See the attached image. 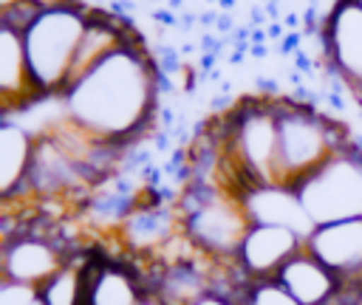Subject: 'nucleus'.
<instances>
[{
	"label": "nucleus",
	"mask_w": 362,
	"mask_h": 305,
	"mask_svg": "<svg viewBox=\"0 0 362 305\" xmlns=\"http://www.w3.org/2000/svg\"><path fill=\"white\" fill-rule=\"evenodd\" d=\"M305 249L320 257L348 288L362 285V217L314 226Z\"/></svg>",
	"instance_id": "nucleus-10"
},
{
	"label": "nucleus",
	"mask_w": 362,
	"mask_h": 305,
	"mask_svg": "<svg viewBox=\"0 0 362 305\" xmlns=\"http://www.w3.org/2000/svg\"><path fill=\"white\" fill-rule=\"evenodd\" d=\"M178 6H184V0H167V8H173V11H175Z\"/></svg>",
	"instance_id": "nucleus-24"
},
{
	"label": "nucleus",
	"mask_w": 362,
	"mask_h": 305,
	"mask_svg": "<svg viewBox=\"0 0 362 305\" xmlns=\"http://www.w3.org/2000/svg\"><path fill=\"white\" fill-rule=\"evenodd\" d=\"M243 203L249 209L252 223H274V226H288L297 234L308 237L314 232L311 217L305 215L297 189L283 186V184H255L243 189Z\"/></svg>",
	"instance_id": "nucleus-14"
},
{
	"label": "nucleus",
	"mask_w": 362,
	"mask_h": 305,
	"mask_svg": "<svg viewBox=\"0 0 362 305\" xmlns=\"http://www.w3.org/2000/svg\"><path fill=\"white\" fill-rule=\"evenodd\" d=\"M181 209V223L187 240L209 260L229 263L252 229L249 209L243 198L226 186L187 181L175 198Z\"/></svg>",
	"instance_id": "nucleus-3"
},
{
	"label": "nucleus",
	"mask_w": 362,
	"mask_h": 305,
	"mask_svg": "<svg viewBox=\"0 0 362 305\" xmlns=\"http://www.w3.org/2000/svg\"><path fill=\"white\" fill-rule=\"evenodd\" d=\"M240 305H300L280 280H249Z\"/></svg>",
	"instance_id": "nucleus-17"
},
{
	"label": "nucleus",
	"mask_w": 362,
	"mask_h": 305,
	"mask_svg": "<svg viewBox=\"0 0 362 305\" xmlns=\"http://www.w3.org/2000/svg\"><path fill=\"white\" fill-rule=\"evenodd\" d=\"M37 133L14 119H3L0 124V192L3 201H11L23 192L31 161H34Z\"/></svg>",
	"instance_id": "nucleus-15"
},
{
	"label": "nucleus",
	"mask_w": 362,
	"mask_h": 305,
	"mask_svg": "<svg viewBox=\"0 0 362 305\" xmlns=\"http://www.w3.org/2000/svg\"><path fill=\"white\" fill-rule=\"evenodd\" d=\"M303 249L305 237L294 229L274 223H252L235 260L249 280H274L280 268Z\"/></svg>",
	"instance_id": "nucleus-9"
},
{
	"label": "nucleus",
	"mask_w": 362,
	"mask_h": 305,
	"mask_svg": "<svg viewBox=\"0 0 362 305\" xmlns=\"http://www.w3.org/2000/svg\"><path fill=\"white\" fill-rule=\"evenodd\" d=\"M223 147L243 186L280 184V127L274 96L243 99L221 121Z\"/></svg>",
	"instance_id": "nucleus-5"
},
{
	"label": "nucleus",
	"mask_w": 362,
	"mask_h": 305,
	"mask_svg": "<svg viewBox=\"0 0 362 305\" xmlns=\"http://www.w3.org/2000/svg\"><path fill=\"white\" fill-rule=\"evenodd\" d=\"M263 3H280V0H263Z\"/></svg>",
	"instance_id": "nucleus-25"
},
{
	"label": "nucleus",
	"mask_w": 362,
	"mask_h": 305,
	"mask_svg": "<svg viewBox=\"0 0 362 305\" xmlns=\"http://www.w3.org/2000/svg\"><path fill=\"white\" fill-rule=\"evenodd\" d=\"M147 299L150 291L139 268L124 260L90 254L85 305H147Z\"/></svg>",
	"instance_id": "nucleus-11"
},
{
	"label": "nucleus",
	"mask_w": 362,
	"mask_h": 305,
	"mask_svg": "<svg viewBox=\"0 0 362 305\" xmlns=\"http://www.w3.org/2000/svg\"><path fill=\"white\" fill-rule=\"evenodd\" d=\"M274 280H280L300 305H334L345 291V282L308 249L297 251Z\"/></svg>",
	"instance_id": "nucleus-13"
},
{
	"label": "nucleus",
	"mask_w": 362,
	"mask_h": 305,
	"mask_svg": "<svg viewBox=\"0 0 362 305\" xmlns=\"http://www.w3.org/2000/svg\"><path fill=\"white\" fill-rule=\"evenodd\" d=\"M356 3H359V6H362V0H356Z\"/></svg>",
	"instance_id": "nucleus-27"
},
{
	"label": "nucleus",
	"mask_w": 362,
	"mask_h": 305,
	"mask_svg": "<svg viewBox=\"0 0 362 305\" xmlns=\"http://www.w3.org/2000/svg\"><path fill=\"white\" fill-rule=\"evenodd\" d=\"M345 294H348V285H345V291H342L339 302H334V305H356V302H359V299H345Z\"/></svg>",
	"instance_id": "nucleus-22"
},
{
	"label": "nucleus",
	"mask_w": 362,
	"mask_h": 305,
	"mask_svg": "<svg viewBox=\"0 0 362 305\" xmlns=\"http://www.w3.org/2000/svg\"><path fill=\"white\" fill-rule=\"evenodd\" d=\"M88 260L90 251H74V257L31 297L37 305H85L88 297Z\"/></svg>",
	"instance_id": "nucleus-16"
},
{
	"label": "nucleus",
	"mask_w": 362,
	"mask_h": 305,
	"mask_svg": "<svg viewBox=\"0 0 362 305\" xmlns=\"http://www.w3.org/2000/svg\"><path fill=\"white\" fill-rule=\"evenodd\" d=\"M328 45V68L345 88L362 85V6L356 0H337L322 20Z\"/></svg>",
	"instance_id": "nucleus-8"
},
{
	"label": "nucleus",
	"mask_w": 362,
	"mask_h": 305,
	"mask_svg": "<svg viewBox=\"0 0 362 305\" xmlns=\"http://www.w3.org/2000/svg\"><path fill=\"white\" fill-rule=\"evenodd\" d=\"M88 20L90 8L79 0H45L42 11L23 31L28 68L42 99L65 93Z\"/></svg>",
	"instance_id": "nucleus-2"
},
{
	"label": "nucleus",
	"mask_w": 362,
	"mask_h": 305,
	"mask_svg": "<svg viewBox=\"0 0 362 305\" xmlns=\"http://www.w3.org/2000/svg\"><path fill=\"white\" fill-rule=\"evenodd\" d=\"M40 99L42 96H40L31 68H28L23 34L8 25H0V107H3V119H11L17 110H25Z\"/></svg>",
	"instance_id": "nucleus-12"
},
{
	"label": "nucleus",
	"mask_w": 362,
	"mask_h": 305,
	"mask_svg": "<svg viewBox=\"0 0 362 305\" xmlns=\"http://www.w3.org/2000/svg\"><path fill=\"white\" fill-rule=\"evenodd\" d=\"M192 305H240V297L226 294V291H218V288H209V291L201 294Z\"/></svg>",
	"instance_id": "nucleus-18"
},
{
	"label": "nucleus",
	"mask_w": 362,
	"mask_h": 305,
	"mask_svg": "<svg viewBox=\"0 0 362 305\" xmlns=\"http://www.w3.org/2000/svg\"><path fill=\"white\" fill-rule=\"evenodd\" d=\"M209 3H218V0H209Z\"/></svg>",
	"instance_id": "nucleus-26"
},
{
	"label": "nucleus",
	"mask_w": 362,
	"mask_h": 305,
	"mask_svg": "<svg viewBox=\"0 0 362 305\" xmlns=\"http://www.w3.org/2000/svg\"><path fill=\"white\" fill-rule=\"evenodd\" d=\"M283 25H286V31H300L303 17L297 11H288V14H283Z\"/></svg>",
	"instance_id": "nucleus-20"
},
{
	"label": "nucleus",
	"mask_w": 362,
	"mask_h": 305,
	"mask_svg": "<svg viewBox=\"0 0 362 305\" xmlns=\"http://www.w3.org/2000/svg\"><path fill=\"white\" fill-rule=\"evenodd\" d=\"M76 249L59 237L57 229H40V220H25V226L3 240L0 251V274L6 288L34 294L42 282H48Z\"/></svg>",
	"instance_id": "nucleus-7"
},
{
	"label": "nucleus",
	"mask_w": 362,
	"mask_h": 305,
	"mask_svg": "<svg viewBox=\"0 0 362 305\" xmlns=\"http://www.w3.org/2000/svg\"><path fill=\"white\" fill-rule=\"evenodd\" d=\"M294 189L314 226L362 217V147L351 141Z\"/></svg>",
	"instance_id": "nucleus-6"
},
{
	"label": "nucleus",
	"mask_w": 362,
	"mask_h": 305,
	"mask_svg": "<svg viewBox=\"0 0 362 305\" xmlns=\"http://www.w3.org/2000/svg\"><path fill=\"white\" fill-rule=\"evenodd\" d=\"M161 71L141 37H133L102 65L74 82L62 96V116L93 138L124 147L136 141L158 113Z\"/></svg>",
	"instance_id": "nucleus-1"
},
{
	"label": "nucleus",
	"mask_w": 362,
	"mask_h": 305,
	"mask_svg": "<svg viewBox=\"0 0 362 305\" xmlns=\"http://www.w3.org/2000/svg\"><path fill=\"white\" fill-rule=\"evenodd\" d=\"M348 93H351V99L356 102V107L362 110V85H356V88H348Z\"/></svg>",
	"instance_id": "nucleus-21"
},
{
	"label": "nucleus",
	"mask_w": 362,
	"mask_h": 305,
	"mask_svg": "<svg viewBox=\"0 0 362 305\" xmlns=\"http://www.w3.org/2000/svg\"><path fill=\"white\" fill-rule=\"evenodd\" d=\"M235 3H238V0H218V6H221V8H226V11H229V8H235Z\"/></svg>",
	"instance_id": "nucleus-23"
},
{
	"label": "nucleus",
	"mask_w": 362,
	"mask_h": 305,
	"mask_svg": "<svg viewBox=\"0 0 362 305\" xmlns=\"http://www.w3.org/2000/svg\"><path fill=\"white\" fill-rule=\"evenodd\" d=\"M280 127V184L297 186L314 175L331 155L351 144V136L339 121L314 104L294 99H274Z\"/></svg>",
	"instance_id": "nucleus-4"
},
{
	"label": "nucleus",
	"mask_w": 362,
	"mask_h": 305,
	"mask_svg": "<svg viewBox=\"0 0 362 305\" xmlns=\"http://www.w3.org/2000/svg\"><path fill=\"white\" fill-rule=\"evenodd\" d=\"M150 17H153L156 23H161V25H178V17L173 14V8H156Z\"/></svg>",
	"instance_id": "nucleus-19"
}]
</instances>
